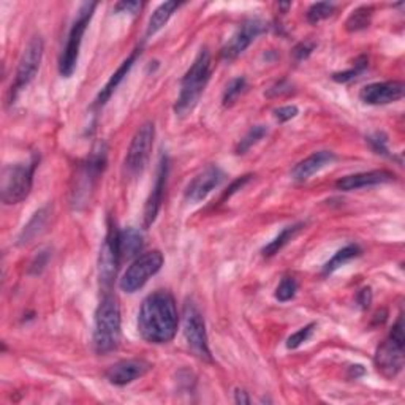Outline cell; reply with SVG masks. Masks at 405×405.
Wrapping results in <instances>:
<instances>
[{
	"instance_id": "13",
	"label": "cell",
	"mask_w": 405,
	"mask_h": 405,
	"mask_svg": "<svg viewBox=\"0 0 405 405\" xmlns=\"http://www.w3.org/2000/svg\"><path fill=\"white\" fill-rule=\"evenodd\" d=\"M224 177H225L224 171L219 167H215V165H211V167L202 169L201 173L196 174L187 186L186 193H184L186 201L196 205V202L206 200L209 193L220 186Z\"/></svg>"
},
{
	"instance_id": "16",
	"label": "cell",
	"mask_w": 405,
	"mask_h": 405,
	"mask_svg": "<svg viewBox=\"0 0 405 405\" xmlns=\"http://www.w3.org/2000/svg\"><path fill=\"white\" fill-rule=\"evenodd\" d=\"M167 177H168V157L162 155L160 163H158L155 184H154V187H152V192L144 206V226L146 228H149L152 224H154L158 215V211H160L165 186H167Z\"/></svg>"
},
{
	"instance_id": "24",
	"label": "cell",
	"mask_w": 405,
	"mask_h": 405,
	"mask_svg": "<svg viewBox=\"0 0 405 405\" xmlns=\"http://www.w3.org/2000/svg\"><path fill=\"white\" fill-rule=\"evenodd\" d=\"M359 253H361V249L356 244H350L344 247V249H340L339 252H335L334 257L329 259L325 266H323V276L333 274V272L338 271L342 264H345L350 262V259L359 257Z\"/></svg>"
},
{
	"instance_id": "22",
	"label": "cell",
	"mask_w": 405,
	"mask_h": 405,
	"mask_svg": "<svg viewBox=\"0 0 405 405\" xmlns=\"http://www.w3.org/2000/svg\"><path fill=\"white\" fill-rule=\"evenodd\" d=\"M177 6H179L177 2H165L162 5H158L149 19L148 29H146V37L149 38L152 35H155L157 32L169 21V18L173 16V13L176 11Z\"/></svg>"
},
{
	"instance_id": "1",
	"label": "cell",
	"mask_w": 405,
	"mask_h": 405,
	"mask_svg": "<svg viewBox=\"0 0 405 405\" xmlns=\"http://www.w3.org/2000/svg\"><path fill=\"white\" fill-rule=\"evenodd\" d=\"M179 325L176 301L171 293L158 290L144 297L138 312V331L149 344H168Z\"/></svg>"
},
{
	"instance_id": "28",
	"label": "cell",
	"mask_w": 405,
	"mask_h": 405,
	"mask_svg": "<svg viewBox=\"0 0 405 405\" xmlns=\"http://www.w3.org/2000/svg\"><path fill=\"white\" fill-rule=\"evenodd\" d=\"M297 290V283L293 277H283L278 287L276 288V300L281 302H287L293 300Z\"/></svg>"
},
{
	"instance_id": "4",
	"label": "cell",
	"mask_w": 405,
	"mask_h": 405,
	"mask_svg": "<svg viewBox=\"0 0 405 405\" xmlns=\"http://www.w3.org/2000/svg\"><path fill=\"white\" fill-rule=\"evenodd\" d=\"M38 160L29 163H16L6 165L2 169V177H0V198L5 205H18V202L27 198L32 184H34V173Z\"/></svg>"
},
{
	"instance_id": "39",
	"label": "cell",
	"mask_w": 405,
	"mask_h": 405,
	"mask_svg": "<svg viewBox=\"0 0 405 405\" xmlns=\"http://www.w3.org/2000/svg\"><path fill=\"white\" fill-rule=\"evenodd\" d=\"M234 401H236V404H250V397L249 394L244 390H240V388H236V391H234Z\"/></svg>"
},
{
	"instance_id": "19",
	"label": "cell",
	"mask_w": 405,
	"mask_h": 405,
	"mask_svg": "<svg viewBox=\"0 0 405 405\" xmlns=\"http://www.w3.org/2000/svg\"><path fill=\"white\" fill-rule=\"evenodd\" d=\"M139 53H141V51L135 49L129 57H127V59H125L122 63H120V67L116 70V73H112L110 81H108L106 84H105V87L100 91L97 100H95V106H103V105L106 103V101L110 100V97L114 94V91H116V89H117V86L120 84V82L124 81L127 73L130 72V68L133 67V63H135V60H136V57H138Z\"/></svg>"
},
{
	"instance_id": "40",
	"label": "cell",
	"mask_w": 405,
	"mask_h": 405,
	"mask_svg": "<svg viewBox=\"0 0 405 405\" xmlns=\"http://www.w3.org/2000/svg\"><path fill=\"white\" fill-rule=\"evenodd\" d=\"M350 377H354V378H358V377H361V375H364V367L363 366H359V364H356V366H350Z\"/></svg>"
},
{
	"instance_id": "33",
	"label": "cell",
	"mask_w": 405,
	"mask_h": 405,
	"mask_svg": "<svg viewBox=\"0 0 405 405\" xmlns=\"http://www.w3.org/2000/svg\"><path fill=\"white\" fill-rule=\"evenodd\" d=\"M48 258H49V252L48 250H41L38 255L32 259L30 263V274H40V272L44 269V266L48 263Z\"/></svg>"
},
{
	"instance_id": "38",
	"label": "cell",
	"mask_w": 405,
	"mask_h": 405,
	"mask_svg": "<svg viewBox=\"0 0 405 405\" xmlns=\"http://www.w3.org/2000/svg\"><path fill=\"white\" fill-rule=\"evenodd\" d=\"M250 177H252L250 174H247V176H243V177H240V179H236V181H234V182L231 184V187L228 188V192L225 193V198H226V196H231L234 192H238V190H240V187H243L245 182H249V181H250Z\"/></svg>"
},
{
	"instance_id": "2",
	"label": "cell",
	"mask_w": 405,
	"mask_h": 405,
	"mask_svg": "<svg viewBox=\"0 0 405 405\" xmlns=\"http://www.w3.org/2000/svg\"><path fill=\"white\" fill-rule=\"evenodd\" d=\"M211 54H209L206 48H202L181 81V92L174 103L176 116L186 117L188 112L193 111V108L198 103L201 94L209 82V78H211Z\"/></svg>"
},
{
	"instance_id": "9",
	"label": "cell",
	"mask_w": 405,
	"mask_h": 405,
	"mask_svg": "<svg viewBox=\"0 0 405 405\" xmlns=\"http://www.w3.org/2000/svg\"><path fill=\"white\" fill-rule=\"evenodd\" d=\"M43 49L44 44L40 37H34L24 48V53L19 59L15 81H13L10 89V103L16 100L19 92L30 84V81L35 78V75L40 68V63L43 59Z\"/></svg>"
},
{
	"instance_id": "23",
	"label": "cell",
	"mask_w": 405,
	"mask_h": 405,
	"mask_svg": "<svg viewBox=\"0 0 405 405\" xmlns=\"http://www.w3.org/2000/svg\"><path fill=\"white\" fill-rule=\"evenodd\" d=\"M302 224H296V225H290L287 228L277 234V236L271 240L268 245L263 247L262 253L264 257H274L276 253L281 252L285 245H287L291 239L296 238V234L302 230Z\"/></svg>"
},
{
	"instance_id": "11",
	"label": "cell",
	"mask_w": 405,
	"mask_h": 405,
	"mask_svg": "<svg viewBox=\"0 0 405 405\" xmlns=\"http://www.w3.org/2000/svg\"><path fill=\"white\" fill-rule=\"evenodd\" d=\"M119 230L117 226L110 220L108 221V233L101 245L98 257V277L100 283L105 288H110L114 278H116L119 263H120V247H119Z\"/></svg>"
},
{
	"instance_id": "37",
	"label": "cell",
	"mask_w": 405,
	"mask_h": 405,
	"mask_svg": "<svg viewBox=\"0 0 405 405\" xmlns=\"http://www.w3.org/2000/svg\"><path fill=\"white\" fill-rule=\"evenodd\" d=\"M358 304L361 306V309H367L371 306V302H372V291H371V288L367 287V288H363L359 291L358 293Z\"/></svg>"
},
{
	"instance_id": "18",
	"label": "cell",
	"mask_w": 405,
	"mask_h": 405,
	"mask_svg": "<svg viewBox=\"0 0 405 405\" xmlns=\"http://www.w3.org/2000/svg\"><path fill=\"white\" fill-rule=\"evenodd\" d=\"M335 155L329 150H319L310 154L307 158H304L296 167L291 169V177L296 182H306L315 173H319L321 168H325L328 163L334 162Z\"/></svg>"
},
{
	"instance_id": "25",
	"label": "cell",
	"mask_w": 405,
	"mask_h": 405,
	"mask_svg": "<svg viewBox=\"0 0 405 405\" xmlns=\"http://www.w3.org/2000/svg\"><path fill=\"white\" fill-rule=\"evenodd\" d=\"M372 19V8L371 6H359L348 16L345 27L348 32H358L366 27H369Z\"/></svg>"
},
{
	"instance_id": "30",
	"label": "cell",
	"mask_w": 405,
	"mask_h": 405,
	"mask_svg": "<svg viewBox=\"0 0 405 405\" xmlns=\"http://www.w3.org/2000/svg\"><path fill=\"white\" fill-rule=\"evenodd\" d=\"M245 89V79L244 78H234L230 81V84L226 86L224 92V105L230 106L233 105L240 94L244 92Z\"/></svg>"
},
{
	"instance_id": "6",
	"label": "cell",
	"mask_w": 405,
	"mask_h": 405,
	"mask_svg": "<svg viewBox=\"0 0 405 405\" xmlns=\"http://www.w3.org/2000/svg\"><path fill=\"white\" fill-rule=\"evenodd\" d=\"M375 366L386 378L396 377L404 367V325L399 316L396 325L382 345L377 348Z\"/></svg>"
},
{
	"instance_id": "27",
	"label": "cell",
	"mask_w": 405,
	"mask_h": 405,
	"mask_svg": "<svg viewBox=\"0 0 405 405\" xmlns=\"http://www.w3.org/2000/svg\"><path fill=\"white\" fill-rule=\"evenodd\" d=\"M335 10V5L333 2H319V4H314L310 5V8L307 10V21L310 24H316L323 21V19L329 18L334 13Z\"/></svg>"
},
{
	"instance_id": "20",
	"label": "cell",
	"mask_w": 405,
	"mask_h": 405,
	"mask_svg": "<svg viewBox=\"0 0 405 405\" xmlns=\"http://www.w3.org/2000/svg\"><path fill=\"white\" fill-rule=\"evenodd\" d=\"M143 234L136 228H127L119 233L120 255L124 258H136L143 250Z\"/></svg>"
},
{
	"instance_id": "29",
	"label": "cell",
	"mask_w": 405,
	"mask_h": 405,
	"mask_svg": "<svg viewBox=\"0 0 405 405\" xmlns=\"http://www.w3.org/2000/svg\"><path fill=\"white\" fill-rule=\"evenodd\" d=\"M315 328H316L315 323H309L307 326L297 329L296 333L291 334L290 338L287 339V348H288V350H295V348L301 347L304 342H307L310 338H312Z\"/></svg>"
},
{
	"instance_id": "31",
	"label": "cell",
	"mask_w": 405,
	"mask_h": 405,
	"mask_svg": "<svg viewBox=\"0 0 405 405\" xmlns=\"http://www.w3.org/2000/svg\"><path fill=\"white\" fill-rule=\"evenodd\" d=\"M366 67H367V59L366 57H361V59L354 63V67L352 70H348V72H342V73H334L333 79L338 82H348L353 78H356V76L363 72Z\"/></svg>"
},
{
	"instance_id": "35",
	"label": "cell",
	"mask_w": 405,
	"mask_h": 405,
	"mask_svg": "<svg viewBox=\"0 0 405 405\" xmlns=\"http://www.w3.org/2000/svg\"><path fill=\"white\" fill-rule=\"evenodd\" d=\"M315 49V43H300L297 46L293 49V54L297 60H302V59H307V57L312 54V51Z\"/></svg>"
},
{
	"instance_id": "12",
	"label": "cell",
	"mask_w": 405,
	"mask_h": 405,
	"mask_svg": "<svg viewBox=\"0 0 405 405\" xmlns=\"http://www.w3.org/2000/svg\"><path fill=\"white\" fill-rule=\"evenodd\" d=\"M264 29L266 24L262 19L258 18L247 19V21L238 29L236 34L231 37V40L225 44L224 49H221V57L226 60L236 59L238 56L243 54L244 51L250 46L252 41L255 40L259 34H263Z\"/></svg>"
},
{
	"instance_id": "36",
	"label": "cell",
	"mask_w": 405,
	"mask_h": 405,
	"mask_svg": "<svg viewBox=\"0 0 405 405\" xmlns=\"http://www.w3.org/2000/svg\"><path fill=\"white\" fill-rule=\"evenodd\" d=\"M141 4L139 2H119L114 6V11L117 13H130V15H135L138 10H141Z\"/></svg>"
},
{
	"instance_id": "3",
	"label": "cell",
	"mask_w": 405,
	"mask_h": 405,
	"mask_svg": "<svg viewBox=\"0 0 405 405\" xmlns=\"http://www.w3.org/2000/svg\"><path fill=\"white\" fill-rule=\"evenodd\" d=\"M94 348L98 354H106L117 348L120 342V310L112 295H105L95 312Z\"/></svg>"
},
{
	"instance_id": "21",
	"label": "cell",
	"mask_w": 405,
	"mask_h": 405,
	"mask_svg": "<svg viewBox=\"0 0 405 405\" xmlns=\"http://www.w3.org/2000/svg\"><path fill=\"white\" fill-rule=\"evenodd\" d=\"M51 215V206H43L41 209H38V211L34 214V217L29 220V224L22 228L21 234H19V244H27L30 243L32 239L37 238L38 234L43 231V228L46 226V221Z\"/></svg>"
},
{
	"instance_id": "15",
	"label": "cell",
	"mask_w": 405,
	"mask_h": 405,
	"mask_svg": "<svg viewBox=\"0 0 405 405\" xmlns=\"http://www.w3.org/2000/svg\"><path fill=\"white\" fill-rule=\"evenodd\" d=\"M150 363L144 359H124L112 364L105 375L111 385L125 386L146 375L150 371Z\"/></svg>"
},
{
	"instance_id": "8",
	"label": "cell",
	"mask_w": 405,
	"mask_h": 405,
	"mask_svg": "<svg viewBox=\"0 0 405 405\" xmlns=\"http://www.w3.org/2000/svg\"><path fill=\"white\" fill-rule=\"evenodd\" d=\"M184 335L195 356L211 363L212 354L207 344L205 319L192 301H187L184 306Z\"/></svg>"
},
{
	"instance_id": "17",
	"label": "cell",
	"mask_w": 405,
	"mask_h": 405,
	"mask_svg": "<svg viewBox=\"0 0 405 405\" xmlns=\"http://www.w3.org/2000/svg\"><path fill=\"white\" fill-rule=\"evenodd\" d=\"M394 181V174L386 169H373L367 171V173H358L345 176L335 182V187L342 192H352V190H359L366 187L380 186V184H388Z\"/></svg>"
},
{
	"instance_id": "7",
	"label": "cell",
	"mask_w": 405,
	"mask_h": 405,
	"mask_svg": "<svg viewBox=\"0 0 405 405\" xmlns=\"http://www.w3.org/2000/svg\"><path fill=\"white\" fill-rule=\"evenodd\" d=\"M163 266V255L162 252L152 250L148 253H143L135 258L127 271L124 272L122 278H120L119 287L125 293H135L139 288H143L146 282L149 281L152 276H155Z\"/></svg>"
},
{
	"instance_id": "34",
	"label": "cell",
	"mask_w": 405,
	"mask_h": 405,
	"mask_svg": "<svg viewBox=\"0 0 405 405\" xmlns=\"http://www.w3.org/2000/svg\"><path fill=\"white\" fill-rule=\"evenodd\" d=\"M367 141L371 143L372 149L375 150L377 154H383V155L388 154V148H386V136L383 135V133H375V135L367 138Z\"/></svg>"
},
{
	"instance_id": "26",
	"label": "cell",
	"mask_w": 405,
	"mask_h": 405,
	"mask_svg": "<svg viewBox=\"0 0 405 405\" xmlns=\"http://www.w3.org/2000/svg\"><path fill=\"white\" fill-rule=\"evenodd\" d=\"M266 133H268V129H266L264 125H255L252 127V129L245 133V135L240 138V141L236 144V149H234V154L238 155H243L245 154L247 150L250 148H253L259 139H263L266 136Z\"/></svg>"
},
{
	"instance_id": "10",
	"label": "cell",
	"mask_w": 405,
	"mask_h": 405,
	"mask_svg": "<svg viewBox=\"0 0 405 405\" xmlns=\"http://www.w3.org/2000/svg\"><path fill=\"white\" fill-rule=\"evenodd\" d=\"M155 127L154 122H146L136 130L133 136L130 148L127 150V157L124 162V169L129 176H136L141 173L146 165H148L152 144H154Z\"/></svg>"
},
{
	"instance_id": "5",
	"label": "cell",
	"mask_w": 405,
	"mask_h": 405,
	"mask_svg": "<svg viewBox=\"0 0 405 405\" xmlns=\"http://www.w3.org/2000/svg\"><path fill=\"white\" fill-rule=\"evenodd\" d=\"M95 8H97V2H86L79 6L78 15H76L72 29L68 32L65 46H63L62 54L59 57V73L63 78H70V76L75 73L76 65H78L82 37H84L89 22H91Z\"/></svg>"
},
{
	"instance_id": "32",
	"label": "cell",
	"mask_w": 405,
	"mask_h": 405,
	"mask_svg": "<svg viewBox=\"0 0 405 405\" xmlns=\"http://www.w3.org/2000/svg\"><path fill=\"white\" fill-rule=\"evenodd\" d=\"M274 117L278 120V122H288V120L295 119L297 114H300V110L295 105H287V106H281L277 110L272 111Z\"/></svg>"
},
{
	"instance_id": "14",
	"label": "cell",
	"mask_w": 405,
	"mask_h": 405,
	"mask_svg": "<svg viewBox=\"0 0 405 405\" xmlns=\"http://www.w3.org/2000/svg\"><path fill=\"white\" fill-rule=\"evenodd\" d=\"M405 86L401 81H385V82H373L367 84L359 92L361 101L366 105H390L404 97Z\"/></svg>"
}]
</instances>
